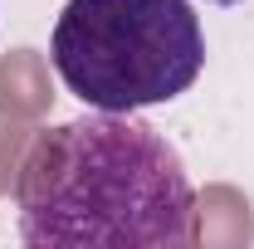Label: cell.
Instances as JSON below:
<instances>
[{
    "label": "cell",
    "mask_w": 254,
    "mask_h": 249,
    "mask_svg": "<svg viewBox=\"0 0 254 249\" xmlns=\"http://www.w3.org/2000/svg\"><path fill=\"white\" fill-rule=\"evenodd\" d=\"M20 240L34 249H186L195 190L176 147L132 113L39 132L15 176Z\"/></svg>",
    "instance_id": "cell-1"
},
{
    "label": "cell",
    "mask_w": 254,
    "mask_h": 249,
    "mask_svg": "<svg viewBox=\"0 0 254 249\" xmlns=\"http://www.w3.org/2000/svg\"><path fill=\"white\" fill-rule=\"evenodd\" d=\"M64 88L98 113L181 98L205 68V34L186 0H68L49 39Z\"/></svg>",
    "instance_id": "cell-2"
},
{
    "label": "cell",
    "mask_w": 254,
    "mask_h": 249,
    "mask_svg": "<svg viewBox=\"0 0 254 249\" xmlns=\"http://www.w3.org/2000/svg\"><path fill=\"white\" fill-rule=\"evenodd\" d=\"M210 5H240V0H210Z\"/></svg>",
    "instance_id": "cell-3"
}]
</instances>
